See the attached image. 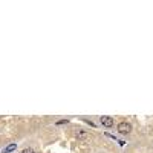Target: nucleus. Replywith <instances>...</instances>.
<instances>
[{
	"label": "nucleus",
	"instance_id": "obj_1",
	"mask_svg": "<svg viewBox=\"0 0 153 153\" xmlns=\"http://www.w3.org/2000/svg\"><path fill=\"white\" fill-rule=\"evenodd\" d=\"M118 132H120L121 135H127V133H130V132H132V125H130V123H127V121H121V123L118 124Z\"/></svg>",
	"mask_w": 153,
	"mask_h": 153
},
{
	"label": "nucleus",
	"instance_id": "obj_2",
	"mask_svg": "<svg viewBox=\"0 0 153 153\" xmlns=\"http://www.w3.org/2000/svg\"><path fill=\"white\" fill-rule=\"evenodd\" d=\"M100 123L104 125V127H112V125H113L112 116H101V118H100Z\"/></svg>",
	"mask_w": 153,
	"mask_h": 153
},
{
	"label": "nucleus",
	"instance_id": "obj_3",
	"mask_svg": "<svg viewBox=\"0 0 153 153\" xmlns=\"http://www.w3.org/2000/svg\"><path fill=\"white\" fill-rule=\"evenodd\" d=\"M87 136H89V133L86 130H83V129H78L75 132V138H78V139H86Z\"/></svg>",
	"mask_w": 153,
	"mask_h": 153
},
{
	"label": "nucleus",
	"instance_id": "obj_4",
	"mask_svg": "<svg viewBox=\"0 0 153 153\" xmlns=\"http://www.w3.org/2000/svg\"><path fill=\"white\" fill-rule=\"evenodd\" d=\"M22 153H35V150H34L32 147H26V149L22 150Z\"/></svg>",
	"mask_w": 153,
	"mask_h": 153
},
{
	"label": "nucleus",
	"instance_id": "obj_5",
	"mask_svg": "<svg viewBox=\"0 0 153 153\" xmlns=\"http://www.w3.org/2000/svg\"><path fill=\"white\" fill-rule=\"evenodd\" d=\"M15 149H17L15 144H9V146L6 147V152H12V150H15Z\"/></svg>",
	"mask_w": 153,
	"mask_h": 153
}]
</instances>
